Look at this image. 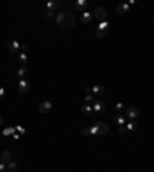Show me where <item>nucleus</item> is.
Wrapping results in <instances>:
<instances>
[{"label": "nucleus", "instance_id": "26", "mask_svg": "<svg viewBox=\"0 0 154 172\" xmlns=\"http://www.w3.org/2000/svg\"><path fill=\"white\" fill-rule=\"evenodd\" d=\"M28 49H29V48H28V45H20V51H19V52L26 54V52H28Z\"/></svg>", "mask_w": 154, "mask_h": 172}, {"label": "nucleus", "instance_id": "8", "mask_svg": "<svg viewBox=\"0 0 154 172\" xmlns=\"http://www.w3.org/2000/svg\"><path fill=\"white\" fill-rule=\"evenodd\" d=\"M8 49H9V52H13V54H19L20 43L17 40H9V42H8Z\"/></svg>", "mask_w": 154, "mask_h": 172}, {"label": "nucleus", "instance_id": "20", "mask_svg": "<svg viewBox=\"0 0 154 172\" xmlns=\"http://www.w3.org/2000/svg\"><path fill=\"white\" fill-rule=\"evenodd\" d=\"M82 114L91 115L93 114V106H91V105H83V106H82Z\"/></svg>", "mask_w": 154, "mask_h": 172}, {"label": "nucleus", "instance_id": "34", "mask_svg": "<svg viewBox=\"0 0 154 172\" xmlns=\"http://www.w3.org/2000/svg\"><path fill=\"white\" fill-rule=\"evenodd\" d=\"M0 160H2V155H0Z\"/></svg>", "mask_w": 154, "mask_h": 172}, {"label": "nucleus", "instance_id": "10", "mask_svg": "<svg viewBox=\"0 0 154 172\" xmlns=\"http://www.w3.org/2000/svg\"><path fill=\"white\" fill-rule=\"evenodd\" d=\"M91 89H93V96L96 98H100L105 92V86H102V85H94V86H91Z\"/></svg>", "mask_w": 154, "mask_h": 172}, {"label": "nucleus", "instance_id": "6", "mask_svg": "<svg viewBox=\"0 0 154 172\" xmlns=\"http://www.w3.org/2000/svg\"><path fill=\"white\" fill-rule=\"evenodd\" d=\"M94 17L99 20V23L100 22H105L106 20V9L102 8V6H97L96 11H94Z\"/></svg>", "mask_w": 154, "mask_h": 172}, {"label": "nucleus", "instance_id": "29", "mask_svg": "<svg viewBox=\"0 0 154 172\" xmlns=\"http://www.w3.org/2000/svg\"><path fill=\"white\" fill-rule=\"evenodd\" d=\"M5 96H6V91L0 86V100H2V98H5Z\"/></svg>", "mask_w": 154, "mask_h": 172}, {"label": "nucleus", "instance_id": "32", "mask_svg": "<svg viewBox=\"0 0 154 172\" xmlns=\"http://www.w3.org/2000/svg\"><path fill=\"white\" fill-rule=\"evenodd\" d=\"M85 92H86V94H93V89H91V88H85Z\"/></svg>", "mask_w": 154, "mask_h": 172}, {"label": "nucleus", "instance_id": "22", "mask_svg": "<svg viewBox=\"0 0 154 172\" xmlns=\"http://www.w3.org/2000/svg\"><path fill=\"white\" fill-rule=\"evenodd\" d=\"M17 58H19V61L22 65H25L26 61H28V54H23V52H19L17 54Z\"/></svg>", "mask_w": 154, "mask_h": 172}, {"label": "nucleus", "instance_id": "7", "mask_svg": "<svg viewBox=\"0 0 154 172\" xmlns=\"http://www.w3.org/2000/svg\"><path fill=\"white\" fill-rule=\"evenodd\" d=\"M17 89H19V92L22 94H25V92H28L29 89H31V85H29V81L25 78V80H19V83H17Z\"/></svg>", "mask_w": 154, "mask_h": 172}, {"label": "nucleus", "instance_id": "11", "mask_svg": "<svg viewBox=\"0 0 154 172\" xmlns=\"http://www.w3.org/2000/svg\"><path fill=\"white\" fill-rule=\"evenodd\" d=\"M93 17H94V16H93L91 12H88V11H83V12H80V22H82V23H85V25L91 23Z\"/></svg>", "mask_w": 154, "mask_h": 172}, {"label": "nucleus", "instance_id": "15", "mask_svg": "<svg viewBox=\"0 0 154 172\" xmlns=\"http://www.w3.org/2000/svg\"><path fill=\"white\" fill-rule=\"evenodd\" d=\"M16 76L19 77L20 80H25L26 76H28V68L26 66H20L19 69H17V72H16Z\"/></svg>", "mask_w": 154, "mask_h": 172}, {"label": "nucleus", "instance_id": "3", "mask_svg": "<svg viewBox=\"0 0 154 172\" xmlns=\"http://www.w3.org/2000/svg\"><path fill=\"white\" fill-rule=\"evenodd\" d=\"M93 111L96 112V114H102V112H105L106 111V103L102 100V98H94V101H93Z\"/></svg>", "mask_w": 154, "mask_h": 172}, {"label": "nucleus", "instance_id": "9", "mask_svg": "<svg viewBox=\"0 0 154 172\" xmlns=\"http://www.w3.org/2000/svg\"><path fill=\"white\" fill-rule=\"evenodd\" d=\"M113 121H114L117 126H125L126 125V115L125 114H116L113 117Z\"/></svg>", "mask_w": 154, "mask_h": 172}, {"label": "nucleus", "instance_id": "13", "mask_svg": "<svg viewBox=\"0 0 154 172\" xmlns=\"http://www.w3.org/2000/svg\"><path fill=\"white\" fill-rule=\"evenodd\" d=\"M117 14H120V16H123V14H126L128 11H130V5L125 2V3H120V5H117Z\"/></svg>", "mask_w": 154, "mask_h": 172}, {"label": "nucleus", "instance_id": "12", "mask_svg": "<svg viewBox=\"0 0 154 172\" xmlns=\"http://www.w3.org/2000/svg\"><path fill=\"white\" fill-rule=\"evenodd\" d=\"M86 6H88V2L86 0H76V3H74V8H76L77 11H80V12L86 11Z\"/></svg>", "mask_w": 154, "mask_h": 172}, {"label": "nucleus", "instance_id": "28", "mask_svg": "<svg viewBox=\"0 0 154 172\" xmlns=\"http://www.w3.org/2000/svg\"><path fill=\"white\" fill-rule=\"evenodd\" d=\"M45 16H46L48 19H51V17H54V16H56V12H53V11H48V9H46V11H45Z\"/></svg>", "mask_w": 154, "mask_h": 172}, {"label": "nucleus", "instance_id": "16", "mask_svg": "<svg viewBox=\"0 0 154 172\" xmlns=\"http://www.w3.org/2000/svg\"><path fill=\"white\" fill-rule=\"evenodd\" d=\"M97 31H102V32H110V23L105 20V22H100L99 26H97Z\"/></svg>", "mask_w": 154, "mask_h": 172}, {"label": "nucleus", "instance_id": "2", "mask_svg": "<svg viewBox=\"0 0 154 172\" xmlns=\"http://www.w3.org/2000/svg\"><path fill=\"white\" fill-rule=\"evenodd\" d=\"M56 23H57L59 28L62 29H73L76 26V19L71 12H59L56 16Z\"/></svg>", "mask_w": 154, "mask_h": 172}, {"label": "nucleus", "instance_id": "4", "mask_svg": "<svg viewBox=\"0 0 154 172\" xmlns=\"http://www.w3.org/2000/svg\"><path fill=\"white\" fill-rule=\"evenodd\" d=\"M38 111H40V114H48L49 111H53V103H51L49 100H43V101H40V105H38Z\"/></svg>", "mask_w": 154, "mask_h": 172}, {"label": "nucleus", "instance_id": "5", "mask_svg": "<svg viewBox=\"0 0 154 172\" xmlns=\"http://www.w3.org/2000/svg\"><path fill=\"white\" fill-rule=\"evenodd\" d=\"M125 115H126V118H130L131 121H136V120L139 118V115H140V111H139L137 108H126Z\"/></svg>", "mask_w": 154, "mask_h": 172}, {"label": "nucleus", "instance_id": "18", "mask_svg": "<svg viewBox=\"0 0 154 172\" xmlns=\"http://www.w3.org/2000/svg\"><path fill=\"white\" fill-rule=\"evenodd\" d=\"M114 111H117V114H125V111H126V108H125V105L123 103H116L114 105Z\"/></svg>", "mask_w": 154, "mask_h": 172}, {"label": "nucleus", "instance_id": "31", "mask_svg": "<svg viewBox=\"0 0 154 172\" xmlns=\"http://www.w3.org/2000/svg\"><path fill=\"white\" fill-rule=\"evenodd\" d=\"M13 138H14V140H19V138H20V134L14 132V134H13Z\"/></svg>", "mask_w": 154, "mask_h": 172}, {"label": "nucleus", "instance_id": "1", "mask_svg": "<svg viewBox=\"0 0 154 172\" xmlns=\"http://www.w3.org/2000/svg\"><path fill=\"white\" fill-rule=\"evenodd\" d=\"M110 132V128L105 125V123H102V121H96L93 126H88V128H83L82 131H80V134L82 135H97V137H103V135H108Z\"/></svg>", "mask_w": 154, "mask_h": 172}, {"label": "nucleus", "instance_id": "30", "mask_svg": "<svg viewBox=\"0 0 154 172\" xmlns=\"http://www.w3.org/2000/svg\"><path fill=\"white\" fill-rule=\"evenodd\" d=\"M3 171H6V165L0 161V172H3Z\"/></svg>", "mask_w": 154, "mask_h": 172}, {"label": "nucleus", "instance_id": "17", "mask_svg": "<svg viewBox=\"0 0 154 172\" xmlns=\"http://www.w3.org/2000/svg\"><path fill=\"white\" fill-rule=\"evenodd\" d=\"M6 169H8L9 172H19V165H17L16 161H13V160H11V161L6 165Z\"/></svg>", "mask_w": 154, "mask_h": 172}, {"label": "nucleus", "instance_id": "25", "mask_svg": "<svg viewBox=\"0 0 154 172\" xmlns=\"http://www.w3.org/2000/svg\"><path fill=\"white\" fill-rule=\"evenodd\" d=\"M96 36L99 38H105L106 36H108V32H102V31H97V29H96Z\"/></svg>", "mask_w": 154, "mask_h": 172}, {"label": "nucleus", "instance_id": "23", "mask_svg": "<svg viewBox=\"0 0 154 172\" xmlns=\"http://www.w3.org/2000/svg\"><path fill=\"white\" fill-rule=\"evenodd\" d=\"M14 132H16V128H13V126H11V128H5V129H3V137H6V135H13Z\"/></svg>", "mask_w": 154, "mask_h": 172}, {"label": "nucleus", "instance_id": "24", "mask_svg": "<svg viewBox=\"0 0 154 172\" xmlns=\"http://www.w3.org/2000/svg\"><path fill=\"white\" fill-rule=\"evenodd\" d=\"M119 134H122V135L128 134V129H126V126H119Z\"/></svg>", "mask_w": 154, "mask_h": 172}, {"label": "nucleus", "instance_id": "21", "mask_svg": "<svg viewBox=\"0 0 154 172\" xmlns=\"http://www.w3.org/2000/svg\"><path fill=\"white\" fill-rule=\"evenodd\" d=\"M57 6H59V2H48L46 3V9L48 11H53V12H56Z\"/></svg>", "mask_w": 154, "mask_h": 172}, {"label": "nucleus", "instance_id": "33", "mask_svg": "<svg viewBox=\"0 0 154 172\" xmlns=\"http://www.w3.org/2000/svg\"><path fill=\"white\" fill-rule=\"evenodd\" d=\"M3 123H5V118H3V117H2V115H0V126H2V125H3Z\"/></svg>", "mask_w": 154, "mask_h": 172}, {"label": "nucleus", "instance_id": "14", "mask_svg": "<svg viewBox=\"0 0 154 172\" xmlns=\"http://www.w3.org/2000/svg\"><path fill=\"white\" fill-rule=\"evenodd\" d=\"M0 155H2V163H5V165H8L9 161H11V158H13V154H11V151H3V152H0Z\"/></svg>", "mask_w": 154, "mask_h": 172}, {"label": "nucleus", "instance_id": "27", "mask_svg": "<svg viewBox=\"0 0 154 172\" xmlns=\"http://www.w3.org/2000/svg\"><path fill=\"white\" fill-rule=\"evenodd\" d=\"M16 132L20 135H23L25 134V128H23V126H16Z\"/></svg>", "mask_w": 154, "mask_h": 172}, {"label": "nucleus", "instance_id": "19", "mask_svg": "<svg viewBox=\"0 0 154 172\" xmlns=\"http://www.w3.org/2000/svg\"><path fill=\"white\" fill-rule=\"evenodd\" d=\"M125 126H126L128 132H134L136 129H137V126H139V125H137L136 121H131V120H130V121H126V125H125Z\"/></svg>", "mask_w": 154, "mask_h": 172}]
</instances>
